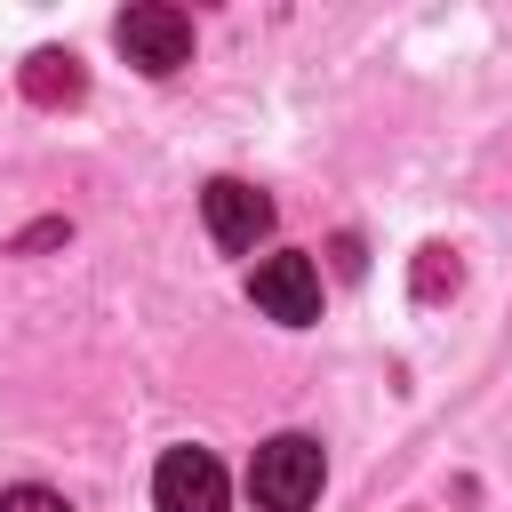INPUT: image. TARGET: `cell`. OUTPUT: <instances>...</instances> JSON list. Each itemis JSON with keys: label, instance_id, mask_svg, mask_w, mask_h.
Listing matches in <instances>:
<instances>
[{"label": "cell", "instance_id": "cell-3", "mask_svg": "<svg viewBox=\"0 0 512 512\" xmlns=\"http://www.w3.org/2000/svg\"><path fill=\"white\" fill-rule=\"evenodd\" d=\"M200 216H208V240L232 248V256H248V248L272 232V200H264L256 184H240V176H216V184L200 192Z\"/></svg>", "mask_w": 512, "mask_h": 512}, {"label": "cell", "instance_id": "cell-2", "mask_svg": "<svg viewBox=\"0 0 512 512\" xmlns=\"http://www.w3.org/2000/svg\"><path fill=\"white\" fill-rule=\"evenodd\" d=\"M120 56H128L136 72H176V64L192 56V16L168 8V0H136V8L120 16Z\"/></svg>", "mask_w": 512, "mask_h": 512}, {"label": "cell", "instance_id": "cell-4", "mask_svg": "<svg viewBox=\"0 0 512 512\" xmlns=\"http://www.w3.org/2000/svg\"><path fill=\"white\" fill-rule=\"evenodd\" d=\"M248 296H256L280 328H304V320H320V264H312V256H264V264L248 272Z\"/></svg>", "mask_w": 512, "mask_h": 512}, {"label": "cell", "instance_id": "cell-8", "mask_svg": "<svg viewBox=\"0 0 512 512\" xmlns=\"http://www.w3.org/2000/svg\"><path fill=\"white\" fill-rule=\"evenodd\" d=\"M0 512H72V504H64L56 488H8V496H0Z\"/></svg>", "mask_w": 512, "mask_h": 512}, {"label": "cell", "instance_id": "cell-1", "mask_svg": "<svg viewBox=\"0 0 512 512\" xmlns=\"http://www.w3.org/2000/svg\"><path fill=\"white\" fill-rule=\"evenodd\" d=\"M248 496H256L264 512H304V504L320 496V440H304V432L264 440L256 464H248Z\"/></svg>", "mask_w": 512, "mask_h": 512}, {"label": "cell", "instance_id": "cell-7", "mask_svg": "<svg viewBox=\"0 0 512 512\" xmlns=\"http://www.w3.org/2000/svg\"><path fill=\"white\" fill-rule=\"evenodd\" d=\"M440 288H456V256H448V248H424V264H416V296H440Z\"/></svg>", "mask_w": 512, "mask_h": 512}, {"label": "cell", "instance_id": "cell-5", "mask_svg": "<svg viewBox=\"0 0 512 512\" xmlns=\"http://www.w3.org/2000/svg\"><path fill=\"white\" fill-rule=\"evenodd\" d=\"M152 504L160 512H224V464L208 448H168L152 464Z\"/></svg>", "mask_w": 512, "mask_h": 512}, {"label": "cell", "instance_id": "cell-6", "mask_svg": "<svg viewBox=\"0 0 512 512\" xmlns=\"http://www.w3.org/2000/svg\"><path fill=\"white\" fill-rule=\"evenodd\" d=\"M32 96L40 104H56V96H80V72H72V56H32Z\"/></svg>", "mask_w": 512, "mask_h": 512}]
</instances>
